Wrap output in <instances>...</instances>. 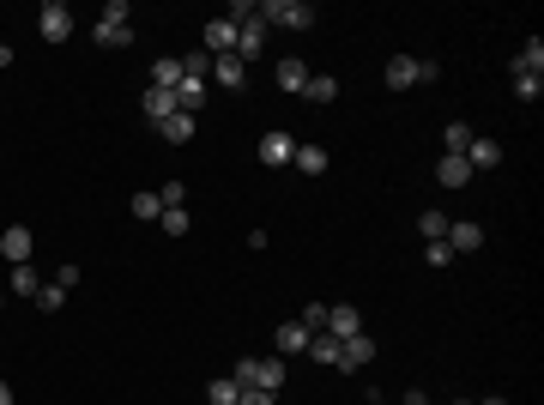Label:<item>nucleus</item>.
Instances as JSON below:
<instances>
[{
    "label": "nucleus",
    "mask_w": 544,
    "mask_h": 405,
    "mask_svg": "<svg viewBox=\"0 0 544 405\" xmlns=\"http://www.w3.org/2000/svg\"><path fill=\"white\" fill-rule=\"evenodd\" d=\"M254 387L278 393V387H284V357H260V370H254Z\"/></svg>",
    "instance_id": "24"
},
{
    "label": "nucleus",
    "mask_w": 544,
    "mask_h": 405,
    "mask_svg": "<svg viewBox=\"0 0 544 405\" xmlns=\"http://www.w3.org/2000/svg\"><path fill=\"white\" fill-rule=\"evenodd\" d=\"M158 224H164V237H188V230H194V212H188V206H170Z\"/></svg>",
    "instance_id": "28"
},
{
    "label": "nucleus",
    "mask_w": 544,
    "mask_h": 405,
    "mask_svg": "<svg viewBox=\"0 0 544 405\" xmlns=\"http://www.w3.org/2000/svg\"><path fill=\"white\" fill-rule=\"evenodd\" d=\"M139 109H145V121L158 128L164 115H175V97H170V91H158V85H145V97H139Z\"/></svg>",
    "instance_id": "19"
},
{
    "label": "nucleus",
    "mask_w": 544,
    "mask_h": 405,
    "mask_svg": "<svg viewBox=\"0 0 544 405\" xmlns=\"http://www.w3.org/2000/svg\"><path fill=\"white\" fill-rule=\"evenodd\" d=\"M254 19H260V25H278V31H308V25H315V6H308V0H260V6H254Z\"/></svg>",
    "instance_id": "1"
},
{
    "label": "nucleus",
    "mask_w": 544,
    "mask_h": 405,
    "mask_svg": "<svg viewBox=\"0 0 544 405\" xmlns=\"http://www.w3.org/2000/svg\"><path fill=\"white\" fill-rule=\"evenodd\" d=\"M254 370H260V357H237V370H230V381H237V387H254Z\"/></svg>",
    "instance_id": "35"
},
{
    "label": "nucleus",
    "mask_w": 544,
    "mask_h": 405,
    "mask_svg": "<svg viewBox=\"0 0 544 405\" xmlns=\"http://www.w3.org/2000/svg\"><path fill=\"white\" fill-rule=\"evenodd\" d=\"M303 357H315V363H327V370H333V357H339V339H333V333H315Z\"/></svg>",
    "instance_id": "27"
},
{
    "label": "nucleus",
    "mask_w": 544,
    "mask_h": 405,
    "mask_svg": "<svg viewBox=\"0 0 544 405\" xmlns=\"http://www.w3.org/2000/svg\"><path fill=\"white\" fill-rule=\"evenodd\" d=\"M170 97H175V109H182V115H200V103H206V79L182 73V85H175Z\"/></svg>",
    "instance_id": "12"
},
{
    "label": "nucleus",
    "mask_w": 544,
    "mask_h": 405,
    "mask_svg": "<svg viewBox=\"0 0 544 405\" xmlns=\"http://www.w3.org/2000/svg\"><path fill=\"white\" fill-rule=\"evenodd\" d=\"M260 55H267V25H260V19H242L237 25V61L248 67V61H260Z\"/></svg>",
    "instance_id": "3"
},
{
    "label": "nucleus",
    "mask_w": 544,
    "mask_h": 405,
    "mask_svg": "<svg viewBox=\"0 0 544 405\" xmlns=\"http://www.w3.org/2000/svg\"><path fill=\"white\" fill-rule=\"evenodd\" d=\"M430 405H436V400H430Z\"/></svg>",
    "instance_id": "46"
},
{
    "label": "nucleus",
    "mask_w": 544,
    "mask_h": 405,
    "mask_svg": "<svg viewBox=\"0 0 544 405\" xmlns=\"http://www.w3.org/2000/svg\"><path fill=\"white\" fill-rule=\"evenodd\" d=\"M424 261H430V267H454V261H460V254H454V248H447V242H430V248H424Z\"/></svg>",
    "instance_id": "36"
},
{
    "label": "nucleus",
    "mask_w": 544,
    "mask_h": 405,
    "mask_svg": "<svg viewBox=\"0 0 544 405\" xmlns=\"http://www.w3.org/2000/svg\"><path fill=\"white\" fill-rule=\"evenodd\" d=\"M36 291H43V272H36L31 261H25V267H12V297H36Z\"/></svg>",
    "instance_id": "26"
},
{
    "label": "nucleus",
    "mask_w": 544,
    "mask_h": 405,
    "mask_svg": "<svg viewBox=\"0 0 544 405\" xmlns=\"http://www.w3.org/2000/svg\"><path fill=\"white\" fill-rule=\"evenodd\" d=\"M272 79H278V91H284V97H303V91H308V61H297V55H284Z\"/></svg>",
    "instance_id": "8"
},
{
    "label": "nucleus",
    "mask_w": 544,
    "mask_h": 405,
    "mask_svg": "<svg viewBox=\"0 0 544 405\" xmlns=\"http://www.w3.org/2000/svg\"><path fill=\"white\" fill-rule=\"evenodd\" d=\"M369 357H375V339H369V333H357V339H345V345H339L333 370H339V375H357L363 363H369Z\"/></svg>",
    "instance_id": "5"
},
{
    "label": "nucleus",
    "mask_w": 544,
    "mask_h": 405,
    "mask_svg": "<svg viewBox=\"0 0 544 405\" xmlns=\"http://www.w3.org/2000/svg\"><path fill=\"white\" fill-rule=\"evenodd\" d=\"M454 405H478V400H454Z\"/></svg>",
    "instance_id": "45"
},
{
    "label": "nucleus",
    "mask_w": 544,
    "mask_h": 405,
    "mask_svg": "<svg viewBox=\"0 0 544 405\" xmlns=\"http://www.w3.org/2000/svg\"><path fill=\"white\" fill-rule=\"evenodd\" d=\"M417 237H424V242H442L447 237V212H417Z\"/></svg>",
    "instance_id": "30"
},
{
    "label": "nucleus",
    "mask_w": 544,
    "mask_h": 405,
    "mask_svg": "<svg viewBox=\"0 0 544 405\" xmlns=\"http://www.w3.org/2000/svg\"><path fill=\"white\" fill-rule=\"evenodd\" d=\"M308 339H315V333H308L303 321H284V327H278V333H272V345H278V351H284V357H303V351H308Z\"/></svg>",
    "instance_id": "14"
},
{
    "label": "nucleus",
    "mask_w": 544,
    "mask_h": 405,
    "mask_svg": "<svg viewBox=\"0 0 544 405\" xmlns=\"http://www.w3.org/2000/svg\"><path fill=\"white\" fill-rule=\"evenodd\" d=\"M327 164H333L327 145H297V152H291V169H297V175H327Z\"/></svg>",
    "instance_id": "13"
},
{
    "label": "nucleus",
    "mask_w": 544,
    "mask_h": 405,
    "mask_svg": "<svg viewBox=\"0 0 544 405\" xmlns=\"http://www.w3.org/2000/svg\"><path fill=\"white\" fill-rule=\"evenodd\" d=\"M321 333H333L345 345V339H357L363 333V315H357V308L351 303H339V308H327V327H321Z\"/></svg>",
    "instance_id": "10"
},
{
    "label": "nucleus",
    "mask_w": 544,
    "mask_h": 405,
    "mask_svg": "<svg viewBox=\"0 0 544 405\" xmlns=\"http://www.w3.org/2000/svg\"><path fill=\"white\" fill-rule=\"evenodd\" d=\"M158 200H164V212H170V206H188V188H182V182H164Z\"/></svg>",
    "instance_id": "38"
},
{
    "label": "nucleus",
    "mask_w": 544,
    "mask_h": 405,
    "mask_svg": "<svg viewBox=\"0 0 544 405\" xmlns=\"http://www.w3.org/2000/svg\"><path fill=\"white\" fill-rule=\"evenodd\" d=\"M237 405H278V393H267V387H242Z\"/></svg>",
    "instance_id": "40"
},
{
    "label": "nucleus",
    "mask_w": 544,
    "mask_h": 405,
    "mask_svg": "<svg viewBox=\"0 0 544 405\" xmlns=\"http://www.w3.org/2000/svg\"><path fill=\"white\" fill-rule=\"evenodd\" d=\"M79 278H85V272L73 267V261H61V267H55V284H61V291H73V284H79Z\"/></svg>",
    "instance_id": "39"
},
{
    "label": "nucleus",
    "mask_w": 544,
    "mask_h": 405,
    "mask_svg": "<svg viewBox=\"0 0 544 405\" xmlns=\"http://www.w3.org/2000/svg\"><path fill=\"white\" fill-rule=\"evenodd\" d=\"M514 73H544V43H539V36H532V43L514 55Z\"/></svg>",
    "instance_id": "31"
},
{
    "label": "nucleus",
    "mask_w": 544,
    "mask_h": 405,
    "mask_svg": "<svg viewBox=\"0 0 544 405\" xmlns=\"http://www.w3.org/2000/svg\"><path fill=\"white\" fill-rule=\"evenodd\" d=\"M158 139H164V145H188V139H194V115H182V109L164 115V121H158Z\"/></svg>",
    "instance_id": "18"
},
{
    "label": "nucleus",
    "mask_w": 544,
    "mask_h": 405,
    "mask_svg": "<svg viewBox=\"0 0 544 405\" xmlns=\"http://www.w3.org/2000/svg\"><path fill=\"white\" fill-rule=\"evenodd\" d=\"M128 212H134V218H145V224H152V218H164V200H158V188H139L134 200H128Z\"/></svg>",
    "instance_id": "22"
},
{
    "label": "nucleus",
    "mask_w": 544,
    "mask_h": 405,
    "mask_svg": "<svg viewBox=\"0 0 544 405\" xmlns=\"http://www.w3.org/2000/svg\"><path fill=\"white\" fill-rule=\"evenodd\" d=\"M36 31H43V43H67V36H73V6H67V0H43Z\"/></svg>",
    "instance_id": "2"
},
{
    "label": "nucleus",
    "mask_w": 544,
    "mask_h": 405,
    "mask_svg": "<svg viewBox=\"0 0 544 405\" xmlns=\"http://www.w3.org/2000/svg\"><path fill=\"white\" fill-rule=\"evenodd\" d=\"M466 139H472V128H466V121H447V134H442V152H454V158H460V152H466Z\"/></svg>",
    "instance_id": "33"
},
{
    "label": "nucleus",
    "mask_w": 544,
    "mask_h": 405,
    "mask_svg": "<svg viewBox=\"0 0 544 405\" xmlns=\"http://www.w3.org/2000/svg\"><path fill=\"white\" fill-rule=\"evenodd\" d=\"M363 405H387V400H381V393H369V400H363Z\"/></svg>",
    "instance_id": "44"
},
{
    "label": "nucleus",
    "mask_w": 544,
    "mask_h": 405,
    "mask_svg": "<svg viewBox=\"0 0 544 405\" xmlns=\"http://www.w3.org/2000/svg\"><path fill=\"white\" fill-rule=\"evenodd\" d=\"M460 158L472 164V175H478V169H496V164H502V139H490V134H472V139H466V152H460Z\"/></svg>",
    "instance_id": "6"
},
{
    "label": "nucleus",
    "mask_w": 544,
    "mask_h": 405,
    "mask_svg": "<svg viewBox=\"0 0 544 405\" xmlns=\"http://www.w3.org/2000/svg\"><path fill=\"white\" fill-rule=\"evenodd\" d=\"M0 405H12V387H6V381H0Z\"/></svg>",
    "instance_id": "42"
},
{
    "label": "nucleus",
    "mask_w": 544,
    "mask_h": 405,
    "mask_svg": "<svg viewBox=\"0 0 544 405\" xmlns=\"http://www.w3.org/2000/svg\"><path fill=\"white\" fill-rule=\"evenodd\" d=\"M308 103H321V109H327V103H339V79H333V73H308V91H303Z\"/></svg>",
    "instance_id": "21"
},
{
    "label": "nucleus",
    "mask_w": 544,
    "mask_h": 405,
    "mask_svg": "<svg viewBox=\"0 0 544 405\" xmlns=\"http://www.w3.org/2000/svg\"><path fill=\"white\" fill-rule=\"evenodd\" d=\"M152 85H158V91H175V85H182V61H175V55L152 61Z\"/></svg>",
    "instance_id": "23"
},
{
    "label": "nucleus",
    "mask_w": 544,
    "mask_h": 405,
    "mask_svg": "<svg viewBox=\"0 0 544 405\" xmlns=\"http://www.w3.org/2000/svg\"><path fill=\"white\" fill-rule=\"evenodd\" d=\"M242 387L230 381V375H218V381H206V405H237Z\"/></svg>",
    "instance_id": "25"
},
{
    "label": "nucleus",
    "mask_w": 544,
    "mask_h": 405,
    "mask_svg": "<svg viewBox=\"0 0 544 405\" xmlns=\"http://www.w3.org/2000/svg\"><path fill=\"white\" fill-rule=\"evenodd\" d=\"M91 43H97V49H128V43H134V25H91Z\"/></svg>",
    "instance_id": "20"
},
{
    "label": "nucleus",
    "mask_w": 544,
    "mask_h": 405,
    "mask_svg": "<svg viewBox=\"0 0 544 405\" xmlns=\"http://www.w3.org/2000/svg\"><path fill=\"white\" fill-rule=\"evenodd\" d=\"M31 303H36V308H43V315H55V308L67 303V291H61V284H55V278H49V284H43V291H36Z\"/></svg>",
    "instance_id": "32"
},
{
    "label": "nucleus",
    "mask_w": 544,
    "mask_h": 405,
    "mask_svg": "<svg viewBox=\"0 0 544 405\" xmlns=\"http://www.w3.org/2000/svg\"><path fill=\"white\" fill-rule=\"evenodd\" d=\"M212 79H218L224 91H248V67H242L237 55H212Z\"/></svg>",
    "instance_id": "11"
},
{
    "label": "nucleus",
    "mask_w": 544,
    "mask_h": 405,
    "mask_svg": "<svg viewBox=\"0 0 544 405\" xmlns=\"http://www.w3.org/2000/svg\"><path fill=\"white\" fill-rule=\"evenodd\" d=\"M436 182H442V188H466V182H472V164L454 158V152H442V158H436Z\"/></svg>",
    "instance_id": "16"
},
{
    "label": "nucleus",
    "mask_w": 544,
    "mask_h": 405,
    "mask_svg": "<svg viewBox=\"0 0 544 405\" xmlns=\"http://www.w3.org/2000/svg\"><path fill=\"white\" fill-rule=\"evenodd\" d=\"M381 79H387V91H411L417 85V55H387Z\"/></svg>",
    "instance_id": "9"
},
{
    "label": "nucleus",
    "mask_w": 544,
    "mask_h": 405,
    "mask_svg": "<svg viewBox=\"0 0 544 405\" xmlns=\"http://www.w3.org/2000/svg\"><path fill=\"white\" fill-rule=\"evenodd\" d=\"M291 152H297V145H291V134H278V128H272V134H260V164L284 169V164H291Z\"/></svg>",
    "instance_id": "15"
},
{
    "label": "nucleus",
    "mask_w": 544,
    "mask_h": 405,
    "mask_svg": "<svg viewBox=\"0 0 544 405\" xmlns=\"http://www.w3.org/2000/svg\"><path fill=\"white\" fill-rule=\"evenodd\" d=\"M327 308H333V303H308L303 315H297V321H303L308 333H321V327H327Z\"/></svg>",
    "instance_id": "34"
},
{
    "label": "nucleus",
    "mask_w": 544,
    "mask_h": 405,
    "mask_svg": "<svg viewBox=\"0 0 544 405\" xmlns=\"http://www.w3.org/2000/svg\"><path fill=\"white\" fill-rule=\"evenodd\" d=\"M514 97H520V103H539L544 97V73H514Z\"/></svg>",
    "instance_id": "29"
},
{
    "label": "nucleus",
    "mask_w": 544,
    "mask_h": 405,
    "mask_svg": "<svg viewBox=\"0 0 544 405\" xmlns=\"http://www.w3.org/2000/svg\"><path fill=\"white\" fill-rule=\"evenodd\" d=\"M478 405H509V400H502V393H490V400H478Z\"/></svg>",
    "instance_id": "43"
},
{
    "label": "nucleus",
    "mask_w": 544,
    "mask_h": 405,
    "mask_svg": "<svg viewBox=\"0 0 544 405\" xmlns=\"http://www.w3.org/2000/svg\"><path fill=\"white\" fill-rule=\"evenodd\" d=\"M31 248H36V237L25 230V224H6V230H0V254H6L12 267H25V261H31Z\"/></svg>",
    "instance_id": "7"
},
{
    "label": "nucleus",
    "mask_w": 544,
    "mask_h": 405,
    "mask_svg": "<svg viewBox=\"0 0 544 405\" xmlns=\"http://www.w3.org/2000/svg\"><path fill=\"white\" fill-rule=\"evenodd\" d=\"M400 405H430V393H424V387H406V400Z\"/></svg>",
    "instance_id": "41"
},
{
    "label": "nucleus",
    "mask_w": 544,
    "mask_h": 405,
    "mask_svg": "<svg viewBox=\"0 0 544 405\" xmlns=\"http://www.w3.org/2000/svg\"><path fill=\"white\" fill-rule=\"evenodd\" d=\"M447 248H454V254H478V248H484V224H472V218H447Z\"/></svg>",
    "instance_id": "4"
},
{
    "label": "nucleus",
    "mask_w": 544,
    "mask_h": 405,
    "mask_svg": "<svg viewBox=\"0 0 544 405\" xmlns=\"http://www.w3.org/2000/svg\"><path fill=\"white\" fill-rule=\"evenodd\" d=\"M128 19H134L128 0H109V6H103V25H128Z\"/></svg>",
    "instance_id": "37"
},
{
    "label": "nucleus",
    "mask_w": 544,
    "mask_h": 405,
    "mask_svg": "<svg viewBox=\"0 0 544 405\" xmlns=\"http://www.w3.org/2000/svg\"><path fill=\"white\" fill-rule=\"evenodd\" d=\"M206 55H237V25H230V19H212V25H206Z\"/></svg>",
    "instance_id": "17"
}]
</instances>
